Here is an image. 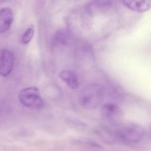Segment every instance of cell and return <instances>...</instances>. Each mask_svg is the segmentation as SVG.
Returning a JSON list of instances; mask_svg holds the SVG:
<instances>
[{
    "label": "cell",
    "mask_w": 151,
    "mask_h": 151,
    "mask_svg": "<svg viewBox=\"0 0 151 151\" xmlns=\"http://www.w3.org/2000/svg\"><path fill=\"white\" fill-rule=\"evenodd\" d=\"M59 77L72 89L77 88L79 81L76 75L70 70H64L59 73Z\"/></svg>",
    "instance_id": "ba28073f"
},
{
    "label": "cell",
    "mask_w": 151,
    "mask_h": 151,
    "mask_svg": "<svg viewBox=\"0 0 151 151\" xmlns=\"http://www.w3.org/2000/svg\"><path fill=\"white\" fill-rule=\"evenodd\" d=\"M34 27L33 26H29L22 35L21 39V43L27 44L30 42L33 37L34 34Z\"/></svg>",
    "instance_id": "30bf717a"
},
{
    "label": "cell",
    "mask_w": 151,
    "mask_h": 151,
    "mask_svg": "<svg viewBox=\"0 0 151 151\" xmlns=\"http://www.w3.org/2000/svg\"><path fill=\"white\" fill-rule=\"evenodd\" d=\"M13 15L11 9L4 8L0 10V33L6 32L11 26Z\"/></svg>",
    "instance_id": "8992f818"
},
{
    "label": "cell",
    "mask_w": 151,
    "mask_h": 151,
    "mask_svg": "<svg viewBox=\"0 0 151 151\" xmlns=\"http://www.w3.org/2000/svg\"><path fill=\"white\" fill-rule=\"evenodd\" d=\"M18 97L21 104L28 108L40 109L44 105L40 91L36 87H30L22 90L20 92Z\"/></svg>",
    "instance_id": "3957f363"
},
{
    "label": "cell",
    "mask_w": 151,
    "mask_h": 151,
    "mask_svg": "<svg viewBox=\"0 0 151 151\" xmlns=\"http://www.w3.org/2000/svg\"><path fill=\"white\" fill-rule=\"evenodd\" d=\"M4 0H0V3L4 1Z\"/></svg>",
    "instance_id": "7c38bea8"
},
{
    "label": "cell",
    "mask_w": 151,
    "mask_h": 151,
    "mask_svg": "<svg viewBox=\"0 0 151 151\" xmlns=\"http://www.w3.org/2000/svg\"><path fill=\"white\" fill-rule=\"evenodd\" d=\"M53 40L56 44H66L68 40V35L65 31H58L54 35Z\"/></svg>",
    "instance_id": "8fae6325"
},
{
    "label": "cell",
    "mask_w": 151,
    "mask_h": 151,
    "mask_svg": "<svg viewBox=\"0 0 151 151\" xmlns=\"http://www.w3.org/2000/svg\"><path fill=\"white\" fill-rule=\"evenodd\" d=\"M104 98V88L100 84L92 83L87 85L80 91L79 103L83 108L91 110L98 107Z\"/></svg>",
    "instance_id": "6da1fadb"
},
{
    "label": "cell",
    "mask_w": 151,
    "mask_h": 151,
    "mask_svg": "<svg viewBox=\"0 0 151 151\" xmlns=\"http://www.w3.org/2000/svg\"><path fill=\"white\" fill-rule=\"evenodd\" d=\"M117 134L125 143L134 144L142 140L144 135V130L140 125L130 122L122 125Z\"/></svg>",
    "instance_id": "7a4b0ae2"
},
{
    "label": "cell",
    "mask_w": 151,
    "mask_h": 151,
    "mask_svg": "<svg viewBox=\"0 0 151 151\" xmlns=\"http://www.w3.org/2000/svg\"><path fill=\"white\" fill-rule=\"evenodd\" d=\"M14 65V56L12 52L7 49L0 50V75L4 77L9 75Z\"/></svg>",
    "instance_id": "5b68a950"
},
{
    "label": "cell",
    "mask_w": 151,
    "mask_h": 151,
    "mask_svg": "<svg viewBox=\"0 0 151 151\" xmlns=\"http://www.w3.org/2000/svg\"><path fill=\"white\" fill-rule=\"evenodd\" d=\"M100 112L103 118L113 124L119 123L122 118L121 110L117 105L113 103L105 104L101 108Z\"/></svg>",
    "instance_id": "277c9868"
},
{
    "label": "cell",
    "mask_w": 151,
    "mask_h": 151,
    "mask_svg": "<svg viewBox=\"0 0 151 151\" xmlns=\"http://www.w3.org/2000/svg\"><path fill=\"white\" fill-rule=\"evenodd\" d=\"M112 5V1L111 0H95L93 2L90 4L88 6L89 11L95 9V10L102 11L106 9L111 8Z\"/></svg>",
    "instance_id": "9c48e42d"
},
{
    "label": "cell",
    "mask_w": 151,
    "mask_h": 151,
    "mask_svg": "<svg viewBox=\"0 0 151 151\" xmlns=\"http://www.w3.org/2000/svg\"><path fill=\"white\" fill-rule=\"evenodd\" d=\"M122 2L127 8L135 12H144L151 7V0H122Z\"/></svg>",
    "instance_id": "52a82bcc"
}]
</instances>
